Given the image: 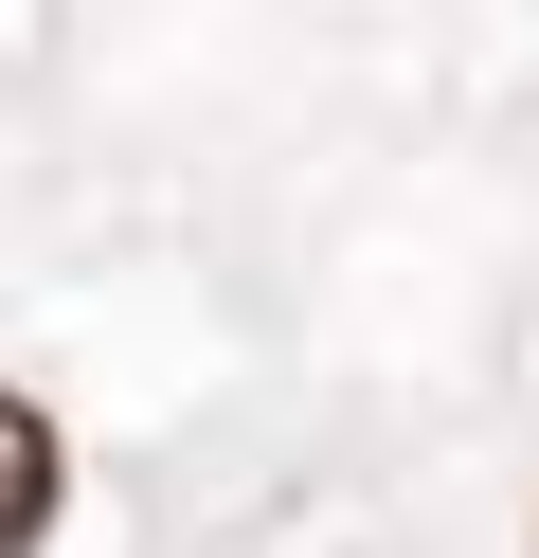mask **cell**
I'll return each mask as SVG.
<instances>
[{
    "mask_svg": "<svg viewBox=\"0 0 539 558\" xmlns=\"http://www.w3.org/2000/svg\"><path fill=\"white\" fill-rule=\"evenodd\" d=\"M54 522H72V433H54V397L0 378V558H36Z\"/></svg>",
    "mask_w": 539,
    "mask_h": 558,
    "instance_id": "6da1fadb",
    "label": "cell"
}]
</instances>
